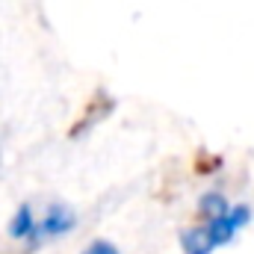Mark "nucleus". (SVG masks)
<instances>
[{
    "label": "nucleus",
    "mask_w": 254,
    "mask_h": 254,
    "mask_svg": "<svg viewBox=\"0 0 254 254\" xmlns=\"http://www.w3.org/2000/svg\"><path fill=\"white\" fill-rule=\"evenodd\" d=\"M249 219H252V210H249L246 204L228 207L225 213L207 219L204 228H192V231H187L184 249H187V254H210L213 249L231 243V240L237 237V231H240L243 225H249Z\"/></svg>",
    "instance_id": "nucleus-1"
},
{
    "label": "nucleus",
    "mask_w": 254,
    "mask_h": 254,
    "mask_svg": "<svg viewBox=\"0 0 254 254\" xmlns=\"http://www.w3.org/2000/svg\"><path fill=\"white\" fill-rule=\"evenodd\" d=\"M74 213L65 210V207H51L45 219H39V228H36V243H45V240H54V237H65L71 228H74Z\"/></svg>",
    "instance_id": "nucleus-2"
},
{
    "label": "nucleus",
    "mask_w": 254,
    "mask_h": 254,
    "mask_svg": "<svg viewBox=\"0 0 254 254\" xmlns=\"http://www.w3.org/2000/svg\"><path fill=\"white\" fill-rule=\"evenodd\" d=\"M36 228H39V219L33 216V210L30 207H21L15 216H12V222H9V237L12 240H18V243H36Z\"/></svg>",
    "instance_id": "nucleus-3"
},
{
    "label": "nucleus",
    "mask_w": 254,
    "mask_h": 254,
    "mask_svg": "<svg viewBox=\"0 0 254 254\" xmlns=\"http://www.w3.org/2000/svg\"><path fill=\"white\" fill-rule=\"evenodd\" d=\"M83 254H119V249H116L113 243H104V240H98V243H92V246H89Z\"/></svg>",
    "instance_id": "nucleus-4"
}]
</instances>
